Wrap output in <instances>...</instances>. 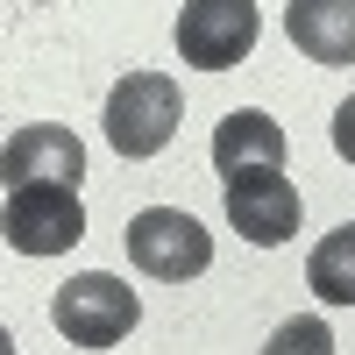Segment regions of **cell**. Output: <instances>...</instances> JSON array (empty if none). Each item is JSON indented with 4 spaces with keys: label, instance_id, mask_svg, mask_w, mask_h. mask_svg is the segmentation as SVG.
Instances as JSON below:
<instances>
[{
    "label": "cell",
    "instance_id": "6da1fadb",
    "mask_svg": "<svg viewBox=\"0 0 355 355\" xmlns=\"http://www.w3.org/2000/svg\"><path fill=\"white\" fill-rule=\"evenodd\" d=\"M121 249L142 277H157V284H185L199 277L206 263H214V234H206L185 206H142V214L121 227Z\"/></svg>",
    "mask_w": 355,
    "mask_h": 355
},
{
    "label": "cell",
    "instance_id": "7a4b0ae2",
    "mask_svg": "<svg viewBox=\"0 0 355 355\" xmlns=\"http://www.w3.org/2000/svg\"><path fill=\"white\" fill-rule=\"evenodd\" d=\"M135 320H142V299L107 270H85L71 284H57V299H50V327L71 348H114V341L135 334Z\"/></svg>",
    "mask_w": 355,
    "mask_h": 355
},
{
    "label": "cell",
    "instance_id": "3957f363",
    "mask_svg": "<svg viewBox=\"0 0 355 355\" xmlns=\"http://www.w3.org/2000/svg\"><path fill=\"white\" fill-rule=\"evenodd\" d=\"M107 142L121 157H157L164 142L178 135V121H185V100H178V78L164 71H128L121 85L107 93Z\"/></svg>",
    "mask_w": 355,
    "mask_h": 355
},
{
    "label": "cell",
    "instance_id": "277c9868",
    "mask_svg": "<svg viewBox=\"0 0 355 355\" xmlns=\"http://www.w3.org/2000/svg\"><path fill=\"white\" fill-rule=\"evenodd\" d=\"M0 234L21 256H64L85 242V206L78 185H15L0 206Z\"/></svg>",
    "mask_w": 355,
    "mask_h": 355
},
{
    "label": "cell",
    "instance_id": "5b68a950",
    "mask_svg": "<svg viewBox=\"0 0 355 355\" xmlns=\"http://www.w3.org/2000/svg\"><path fill=\"white\" fill-rule=\"evenodd\" d=\"M256 28H263L256 0H185V15H178V57L192 71H227L256 50Z\"/></svg>",
    "mask_w": 355,
    "mask_h": 355
},
{
    "label": "cell",
    "instance_id": "8992f818",
    "mask_svg": "<svg viewBox=\"0 0 355 355\" xmlns=\"http://www.w3.org/2000/svg\"><path fill=\"white\" fill-rule=\"evenodd\" d=\"M220 199H227V220L249 234L256 249H277L299 234V185H291L284 171H227L220 178Z\"/></svg>",
    "mask_w": 355,
    "mask_h": 355
},
{
    "label": "cell",
    "instance_id": "52a82bcc",
    "mask_svg": "<svg viewBox=\"0 0 355 355\" xmlns=\"http://www.w3.org/2000/svg\"><path fill=\"white\" fill-rule=\"evenodd\" d=\"M0 178L15 185H78L85 178V142L71 128H50V121H28L8 135V150H0Z\"/></svg>",
    "mask_w": 355,
    "mask_h": 355
},
{
    "label": "cell",
    "instance_id": "ba28073f",
    "mask_svg": "<svg viewBox=\"0 0 355 355\" xmlns=\"http://www.w3.org/2000/svg\"><path fill=\"white\" fill-rule=\"evenodd\" d=\"M284 36L313 64H355V0H291Z\"/></svg>",
    "mask_w": 355,
    "mask_h": 355
},
{
    "label": "cell",
    "instance_id": "9c48e42d",
    "mask_svg": "<svg viewBox=\"0 0 355 355\" xmlns=\"http://www.w3.org/2000/svg\"><path fill=\"white\" fill-rule=\"evenodd\" d=\"M214 171H284V128L256 107H234L214 128Z\"/></svg>",
    "mask_w": 355,
    "mask_h": 355
},
{
    "label": "cell",
    "instance_id": "30bf717a",
    "mask_svg": "<svg viewBox=\"0 0 355 355\" xmlns=\"http://www.w3.org/2000/svg\"><path fill=\"white\" fill-rule=\"evenodd\" d=\"M306 284L327 306H355V220H341L334 234H320L306 256Z\"/></svg>",
    "mask_w": 355,
    "mask_h": 355
},
{
    "label": "cell",
    "instance_id": "8fae6325",
    "mask_svg": "<svg viewBox=\"0 0 355 355\" xmlns=\"http://www.w3.org/2000/svg\"><path fill=\"white\" fill-rule=\"evenodd\" d=\"M256 355H334V327H327V320H313V313H299V320H284Z\"/></svg>",
    "mask_w": 355,
    "mask_h": 355
},
{
    "label": "cell",
    "instance_id": "7c38bea8",
    "mask_svg": "<svg viewBox=\"0 0 355 355\" xmlns=\"http://www.w3.org/2000/svg\"><path fill=\"white\" fill-rule=\"evenodd\" d=\"M334 150L355 164V100H341V107H334Z\"/></svg>",
    "mask_w": 355,
    "mask_h": 355
},
{
    "label": "cell",
    "instance_id": "4fadbf2b",
    "mask_svg": "<svg viewBox=\"0 0 355 355\" xmlns=\"http://www.w3.org/2000/svg\"><path fill=\"white\" fill-rule=\"evenodd\" d=\"M0 355H15V334H8V327H0Z\"/></svg>",
    "mask_w": 355,
    "mask_h": 355
}]
</instances>
